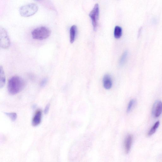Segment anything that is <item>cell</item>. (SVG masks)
I'll use <instances>...</instances> for the list:
<instances>
[{
	"mask_svg": "<svg viewBox=\"0 0 162 162\" xmlns=\"http://www.w3.org/2000/svg\"><path fill=\"white\" fill-rule=\"evenodd\" d=\"M25 82L22 78L15 76L9 81L8 88L9 94L14 95L20 93L24 88Z\"/></svg>",
	"mask_w": 162,
	"mask_h": 162,
	"instance_id": "1",
	"label": "cell"
},
{
	"mask_svg": "<svg viewBox=\"0 0 162 162\" xmlns=\"http://www.w3.org/2000/svg\"><path fill=\"white\" fill-rule=\"evenodd\" d=\"M50 34V30L48 28L44 26L35 28L31 33L33 39L39 40H43L47 39Z\"/></svg>",
	"mask_w": 162,
	"mask_h": 162,
	"instance_id": "2",
	"label": "cell"
},
{
	"mask_svg": "<svg viewBox=\"0 0 162 162\" xmlns=\"http://www.w3.org/2000/svg\"><path fill=\"white\" fill-rule=\"evenodd\" d=\"M39 9L37 5L31 3L22 6L19 9V12L22 16L28 17L36 14Z\"/></svg>",
	"mask_w": 162,
	"mask_h": 162,
	"instance_id": "3",
	"label": "cell"
},
{
	"mask_svg": "<svg viewBox=\"0 0 162 162\" xmlns=\"http://www.w3.org/2000/svg\"><path fill=\"white\" fill-rule=\"evenodd\" d=\"M100 9L99 5L95 4L93 9L90 12L89 16L90 18L94 31H96L98 26V21L99 18Z\"/></svg>",
	"mask_w": 162,
	"mask_h": 162,
	"instance_id": "4",
	"label": "cell"
},
{
	"mask_svg": "<svg viewBox=\"0 0 162 162\" xmlns=\"http://www.w3.org/2000/svg\"><path fill=\"white\" fill-rule=\"evenodd\" d=\"M10 40L7 32L3 28H1L0 31V45L2 48L7 49L10 46Z\"/></svg>",
	"mask_w": 162,
	"mask_h": 162,
	"instance_id": "5",
	"label": "cell"
},
{
	"mask_svg": "<svg viewBox=\"0 0 162 162\" xmlns=\"http://www.w3.org/2000/svg\"><path fill=\"white\" fill-rule=\"evenodd\" d=\"M162 113V102L160 101H157L154 104L152 108V115L155 117H159Z\"/></svg>",
	"mask_w": 162,
	"mask_h": 162,
	"instance_id": "6",
	"label": "cell"
},
{
	"mask_svg": "<svg viewBox=\"0 0 162 162\" xmlns=\"http://www.w3.org/2000/svg\"><path fill=\"white\" fill-rule=\"evenodd\" d=\"M42 113L40 110H37L33 117L32 124L33 126L39 125L41 121Z\"/></svg>",
	"mask_w": 162,
	"mask_h": 162,
	"instance_id": "7",
	"label": "cell"
},
{
	"mask_svg": "<svg viewBox=\"0 0 162 162\" xmlns=\"http://www.w3.org/2000/svg\"><path fill=\"white\" fill-rule=\"evenodd\" d=\"M103 84L104 87L106 89H110L112 87V81L110 75L107 74L104 76Z\"/></svg>",
	"mask_w": 162,
	"mask_h": 162,
	"instance_id": "8",
	"label": "cell"
},
{
	"mask_svg": "<svg viewBox=\"0 0 162 162\" xmlns=\"http://www.w3.org/2000/svg\"><path fill=\"white\" fill-rule=\"evenodd\" d=\"M133 141V137L131 135L127 136L125 142V149L126 154H128L131 148Z\"/></svg>",
	"mask_w": 162,
	"mask_h": 162,
	"instance_id": "9",
	"label": "cell"
},
{
	"mask_svg": "<svg viewBox=\"0 0 162 162\" xmlns=\"http://www.w3.org/2000/svg\"><path fill=\"white\" fill-rule=\"evenodd\" d=\"M77 32V27L75 25H73L70 30V42L73 43L75 40L76 35Z\"/></svg>",
	"mask_w": 162,
	"mask_h": 162,
	"instance_id": "10",
	"label": "cell"
},
{
	"mask_svg": "<svg viewBox=\"0 0 162 162\" xmlns=\"http://www.w3.org/2000/svg\"><path fill=\"white\" fill-rule=\"evenodd\" d=\"M0 88L4 87L6 82L5 77L3 68L1 66L0 67Z\"/></svg>",
	"mask_w": 162,
	"mask_h": 162,
	"instance_id": "11",
	"label": "cell"
},
{
	"mask_svg": "<svg viewBox=\"0 0 162 162\" xmlns=\"http://www.w3.org/2000/svg\"><path fill=\"white\" fill-rule=\"evenodd\" d=\"M122 34V29L121 27L116 26L114 30V36L116 39H119Z\"/></svg>",
	"mask_w": 162,
	"mask_h": 162,
	"instance_id": "12",
	"label": "cell"
},
{
	"mask_svg": "<svg viewBox=\"0 0 162 162\" xmlns=\"http://www.w3.org/2000/svg\"><path fill=\"white\" fill-rule=\"evenodd\" d=\"M160 122L158 121L155 123L152 127L150 131L148 133V135L150 136L153 135L156 131L157 129L158 128L160 125Z\"/></svg>",
	"mask_w": 162,
	"mask_h": 162,
	"instance_id": "13",
	"label": "cell"
},
{
	"mask_svg": "<svg viewBox=\"0 0 162 162\" xmlns=\"http://www.w3.org/2000/svg\"><path fill=\"white\" fill-rule=\"evenodd\" d=\"M5 115L11 119L12 121H15L17 119V115L16 113H5Z\"/></svg>",
	"mask_w": 162,
	"mask_h": 162,
	"instance_id": "14",
	"label": "cell"
},
{
	"mask_svg": "<svg viewBox=\"0 0 162 162\" xmlns=\"http://www.w3.org/2000/svg\"><path fill=\"white\" fill-rule=\"evenodd\" d=\"M127 56V52L126 51L123 53L120 60L119 64L120 65L122 66L124 64Z\"/></svg>",
	"mask_w": 162,
	"mask_h": 162,
	"instance_id": "15",
	"label": "cell"
},
{
	"mask_svg": "<svg viewBox=\"0 0 162 162\" xmlns=\"http://www.w3.org/2000/svg\"><path fill=\"white\" fill-rule=\"evenodd\" d=\"M136 101L134 100H131L130 101L127 108V112L129 113L131 110L132 108L135 104Z\"/></svg>",
	"mask_w": 162,
	"mask_h": 162,
	"instance_id": "16",
	"label": "cell"
},
{
	"mask_svg": "<svg viewBox=\"0 0 162 162\" xmlns=\"http://www.w3.org/2000/svg\"><path fill=\"white\" fill-rule=\"evenodd\" d=\"M47 78L44 79L40 83L41 87H45L47 83Z\"/></svg>",
	"mask_w": 162,
	"mask_h": 162,
	"instance_id": "17",
	"label": "cell"
},
{
	"mask_svg": "<svg viewBox=\"0 0 162 162\" xmlns=\"http://www.w3.org/2000/svg\"><path fill=\"white\" fill-rule=\"evenodd\" d=\"M50 107V104H47L45 107L44 110V114H47L48 113Z\"/></svg>",
	"mask_w": 162,
	"mask_h": 162,
	"instance_id": "18",
	"label": "cell"
},
{
	"mask_svg": "<svg viewBox=\"0 0 162 162\" xmlns=\"http://www.w3.org/2000/svg\"><path fill=\"white\" fill-rule=\"evenodd\" d=\"M35 1H42V0H35Z\"/></svg>",
	"mask_w": 162,
	"mask_h": 162,
	"instance_id": "19",
	"label": "cell"
}]
</instances>
